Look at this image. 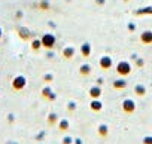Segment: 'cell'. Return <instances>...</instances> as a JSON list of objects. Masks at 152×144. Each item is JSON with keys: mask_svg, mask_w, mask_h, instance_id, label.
<instances>
[{"mask_svg": "<svg viewBox=\"0 0 152 144\" xmlns=\"http://www.w3.org/2000/svg\"><path fill=\"white\" fill-rule=\"evenodd\" d=\"M12 144H14V143H12Z\"/></svg>", "mask_w": 152, "mask_h": 144, "instance_id": "cell-27", "label": "cell"}, {"mask_svg": "<svg viewBox=\"0 0 152 144\" xmlns=\"http://www.w3.org/2000/svg\"><path fill=\"white\" fill-rule=\"evenodd\" d=\"M52 43H54V39H52L51 36H45V37H43V46L51 48V46H52Z\"/></svg>", "mask_w": 152, "mask_h": 144, "instance_id": "cell-13", "label": "cell"}, {"mask_svg": "<svg viewBox=\"0 0 152 144\" xmlns=\"http://www.w3.org/2000/svg\"><path fill=\"white\" fill-rule=\"evenodd\" d=\"M122 110H124L125 113H128V114H133V113L136 111V103H134L131 98L124 100V101H122Z\"/></svg>", "mask_w": 152, "mask_h": 144, "instance_id": "cell-3", "label": "cell"}, {"mask_svg": "<svg viewBox=\"0 0 152 144\" xmlns=\"http://www.w3.org/2000/svg\"><path fill=\"white\" fill-rule=\"evenodd\" d=\"M79 73H81L82 76H88V75L91 73V67H90L88 64H84V65L81 67V70H79Z\"/></svg>", "mask_w": 152, "mask_h": 144, "instance_id": "cell-12", "label": "cell"}, {"mask_svg": "<svg viewBox=\"0 0 152 144\" xmlns=\"http://www.w3.org/2000/svg\"><path fill=\"white\" fill-rule=\"evenodd\" d=\"M75 109H76V103H75V101H70V103L67 104V110H69V111H75Z\"/></svg>", "mask_w": 152, "mask_h": 144, "instance_id": "cell-17", "label": "cell"}, {"mask_svg": "<svg viewBox=\"0 0 152 144\" xmlns=\"http://www.w3.org/2000/svg\"><path fill=\"white\" fill-rule=\"evenodd\" d=\"M0 37H2V28H0Z\"/></svg>", "mask_w": 152, "mask_h": 144, "instance_id": "cell-25", "label": "cell"}, {"mask_svg": "<svg viewBox=\"0 0 152 144\" xmlns=\"http://www.w3.org/2000/svg\"><path fill=\"white\" fill-rule=\"evenodd\" d=\"M110 65H112V59L109 58V56H103L102 59H100V67L102 68H110Z\"/></svg>", "mask_w": 152, "mask_h": 144, "instance_id": "cell-6", "label": "cell"}, {"mask_svg": "<svg viewBox=\"0 0 152 144\" xmlns=\"http://www.w3.org/2000/svg\"><path fill=\"white\" fill-rule=\"evenodd\" d=\"M73 143H75V144H84L81 138H75V140H73Z\"/></svg>", "mask_w": 152, "mask_h": 144, "instance_id": "cell-23", "label": "cell"}, {"mask_svg": "<svg viewBox=\"0 0 152 144\" xmlns=\"http://www.w3.org/2000/svg\"><path fill=\"white\" fill-rule=\"evenodd\" d=\"M69 126H70L69 119H61V120H58V128H60V131H67Z\"/></svg>", "mask_w": 152, "mask_h": 144, "instance_id": "cell-11", "label": "cell"}, {"mask_svg": "<svg viewBox=\"0 0 152 144\" xmlns=\"http://www.w3.org/2000/svg\"><path fill=\"white\" fill-rule=\"evenodd\" d=\"M82 51H84V55H88V54H90V46H88V45H85Z\"/></svg>", "mask_w": 152, "mask_h": 144, "instance_id": "cell-21", "label": "cell"}, {"mask_svg": "<svg viewBox=\"0 0 152 144\" xmlns=\"http://www.w3.org/2000/svg\"><path fill=\"white\" fill-rule=\"evenodd\" d=\"M99 135H100V137H103V138H104V137H107V135H109V126H107V125H104V123H102V125L99 126Z\"/></svg>", "mask_w": 152, "mask_h": 144, "instance_id": "cell-9", "label": "cell"}, {"mask_svg": "<svg viewBox=\"0 0 152 144\" xmlns=\"http://www.w3.org/2000/svg\"><path fill=\"white\" fill-rule=\"evenodd\" d=\"M90 97L91 98H100L102 97V88L97 85V86H93L90 89Z\"/></svg>", "mask_w": 152, "mask_h": 144, "instance_id": "cell-5", "label": "cell"}, {"mask_svg": "<svg viewBox=\"0 0 152 144\" xmlns=\"http://www.w3.org/2000/svg\"><path fill=\"white\" fill-rule=\"evenodd\" d=\"M57 122H58L57 114H55V113H49V116H48V123H49V125H55Z\"/></svg>", "mask_w": 152, "mask_h": 144, "instance_id": "cell-14", "label": "cell"}, {"mask_svg": "<svg viewBox=\"0 0 152 144\" xmlns=\"http://www.w3.org/2000/svg\"><path fill=\"white\" fill-rule=\"evenodd\" d=\"M73 140L75 138H72V137H64L63 138V144H73Z\"/></svg>", "mask_w": 152, "mask_h": 144, "instance_id": "cell-18", "label": "cell"}, {"mask_svg": "<svg viewBox=\"0 0 152 144\" xmlns=\"http://www.w3.org/2000/svg\"><path fill=\"white\" fill-rule=\"evenodd\" d=\"M142 143H143V144H152V135H146V137H143Z\"/></svg>", "mask_w": 152, "mask_h": 144, "instance_id": "cell-16", "label": "cell"}, {"mask_svg": "<svg viewBox=\"0 0 152 144\" xmlns=\"http://www.w3.org/2000/svg\"><path fill=\"white\" fill-rule=\"evenodd\" d=\"M72 55H73V49H66L64 51V56L66 58H72Z\"/></svg>", "mask_w": 152, "mask_h": 144, "instance_id": "cell-19", "label": "cell"}, {"mask_svg": "<svg viewBox=\"0 0 152 144\" xmlns=\"http://www.w3.org/2000/svg\"><path fill=\"white\" fill-rule=\"evenodd\" d=\"M112 86H113L115 89H124V88H127V80L118 79V80H115V82L112 83Z\"/></svg>", "mask_w": 152, "mask_h": 144, "instance_id": "cell-7", "label": "cell"}, {"mask_svg": "<svg viewBox=\"0 0 152 144\" xmlns=\"http://www.w3.org/2000/svg\"><path fill=\"white\" fill-rule=\"evenodd\" d=\"M142 40H143L145 43H149V42H152V33H151V31H146V33L142 36Z\"/></svg>", "mask_w": 152, "mask_h": 144, "instance_id": "cell-15", "label": "cell"}, {"mask_svg": "<svg viewBox=\"0 0 152 144\" xmlns=\"http://www.w3.org/2000/svg\"><path fill=\"white\" fill-rule=\"evenodd\" d=\"M116 71H118V75H121V76H127V75L131 73V65L127 61H122V62H119L116 65Z\"/></svg>", "mask_w": 152, "mask_h": 144, "instance_id": "cell-2", "label": "cell"}, {"mask_svg": "<svg viewBox=\"0 0 152 144\" xmlns=\"http://www.w3.org/2000/svg\"><path fill=\"white\" fill-rule=\"evenodd\" d=\"M39 46H40V43L36 40V42H33V49H39Z\"/></svg>", "mask_w": 152, "mask_h": 144, "instance_id": "cell-22", "label": "cell"}, {"mask_svg": "<svg viewBox=\"0 0 152 144\" xmlns=\"http://www.w3.org/2000/svg\"><path fill=\"white\" fill-rule=\"evenodd\" d=\"M90 109H91L93 111H100V110L103 109V103H102L99 98H93V101H91V104H90Z\"/></svg>", "mask_w": 152, "mask_h": 144, "instance_id": "cell-4", "label": "cell"}, {"mask_svg": "<svg viewBox=\"0 0 152 144\" xmlns=\"http://www.w3.org/2000/svg\"><path fill=\"white\" fill-rule=\"evenodd\" d=\"M134 94L139 95V97H143V95L146 94V88H145L143 85H136V86H134Z\"/></svg>", "mask_w": 152, "mask_h": 144, "instance_id": "cell-10", "label": "cell"}, {"mask_svg": "<svg viewBox=\"0 0 152 144\" xmlns=\"http://www.w3.org/2000/svg\"><path fill=\"white\" fill-rule=\"evenodd\" d=\"M39 144H42V143H39Z\"/></svg>", "mask_w": 152, "mask_h": 144, "instance_id": "cell-26", "label": "cell"}, {"mask_svg": "<svg viewBox=\"0 0 152 144\" xmlns=\"http://www.w3.org/2000/svg\"><path fill=\"white\" fill-rule=\"evenodd\" d=\"M43 80L45 82H52V75H45L43 76Z\"/></svg>", "mask_w": 152, "mask_h": 144, "instance_id": "cell-20", "label": "cell"}, {"mask_svg": "<svg viewBox=\"0 0 152 144\" xmlns=\"http://www.w3.org/2000/svg\"><path fill=\"white\" fill-rule=\"evenodd\" d=\"M26 86H27V79H26L24 76H17V77H14V80H12V89H15V91H23Z\"/></svg>", "mask_w": 152, "mask_h": 144, "instance_id": "cell-1", "label": "cell"}, {"mask_svg": "<svg viewBox=\"0 0 152 144\" xmlns=\"http://www.w3.org/2000/svg\"><path fill=\"white\" fill-rule=\"evenodd\" d=\"M8 120H9V122H14V114H9V116H8Z\"/></svg>", "mask_w": 152, "mask_h": 144, "instance_id": "cell-24", "label": "cell"}, {"mask_svg": "<svg viewBox=\"0 0 152 144\" xmlns=\"http://www.w3.org/2000/svg\"><path fill=\"white\" fill-rule=\"evenodd\" d=\"M42 95L46 97V98H49V100H55V98H57V95L52 92L51 88H43V89H42Z\"/></svg>", "mask_w": 152, "mask_h": 144, "instance_id": "cell-8", "label": "cell"}]
</instances>
